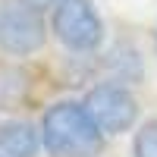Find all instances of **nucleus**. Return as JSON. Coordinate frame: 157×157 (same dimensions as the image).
I'll use <instances>...</instances> for the list:
<instances>
[{
	"instance_id": "423d86ee",
	"label": "nucleus",
	"mask_w": 157,
	"mask_h": 157,
	"mask_svg": "<svg viewBox=\"0 0 157 157\" xmlns=\"http://www.w3.org/2000/svg\"><path fill=\"white\" fill-rule=\"evenodd\" d=\"M135 157H157V120H148L135 132Z\"/></svg>"
},
{
	"instance_id": "6e6552de",
	"label": "nucleus",
	"mask_w": 157,
	"mask_h": 157,
	"mask_svg": "<svg viewBox=\"0 0 157 157\" xmlns=\"http://www.w3.org/2000/svg\"><path fill=\"white\" fill-rule=\"evenodd\" d=\"M154 50H157V35H154Z\"/></svg>"
},
{
	"instance_id": "7ed1b4c3",
	"label": "nucleus",
	"mask_w": 157,
	"mask_h": 157,
	"mask_svg": "<svg viewBox=\"0 0 157 157\" xmlns=\"http://www.w3.org/2000/svg\"><path fill=\"white\" fill-rule=\"evenodd\" d=\"M47 41L44 13L22 0H13L0 10V47L13 57H29Z\"/></svg>"
},
{
	"instance_id": "f257e3e1",
	"label": "nucleus",
	"mask_w": 157,
	"mask_h": 157,
	"mask_svg": "<svg viewBox=\"0 0 157 157\" xmlns=\"http://www.w3.org/2000/svg\"><path fill=\"white\" fill-rule=\"evenodd\" d=\"M104 135L98 123L88 116L85 104L60 101L47 107L41 120V145L50 157H101Z\"/></svg>"
},
{
	"instance_id": "f03ea898",
	"label": "nucleus",
	"mask_w": 157,
	"mask_h": 157,
	"mask_svg": "<svg viewBox=\"0 0 157 157\" xmlns=\"http://www.w3.org/2000/svg\"><path fill=\"white\" fill-rule=\"evenodd\" d=\"M50 29L69 50H94L104 41V22L91 0H60L54 3Z\"/></svg>"
},
{
	"instance_id": "0eeeda50",
	"label": "nucleus",
	"mask_w": 157,
	"mask_h": 157,
	"mask_svg": "<svg viewBox=\"0 0 157 157\" xmlns=\"http://www.w3.org/2000/svg\"><path fill=\"white\" fill-rule=\"evenodd\" d=\"M22 3H29V6H35V10H44V6H50V3H60V0H22Z\"/></svg>"
},
{
	"instance_id": "20e7f679",
	"label": "nucleus",
	"mask_w": 157,
	"mask_h": 157,
	"mask_svg": "<svg viewBox=\"0 0 157 157\" xmlns=\"http://www.w3.org/2000/svg\"><path fill=\"white\" fill-rule=\"evenodd\" d=\"M85 110L104 135L129 132L138 120V101L132 98V91L123 85H113V82L91 88L85 94Z\"/></svg>"
},
{
	"instance_id": "39448f33",
	"label": "nucleus",
	"mask_w": 157,
	"mask_h": 157,
	"mask_svg": "<svg viewBox=\"0 0 157 157\" xmlns=\"http://www.w3.org/2000/svg\"><path fill=\"white\" fill-rule=\"evenodd\" d=\"M41 145V132H35L25 120L0 123V157H35Z\"/></svg>"
}]
</instances>
